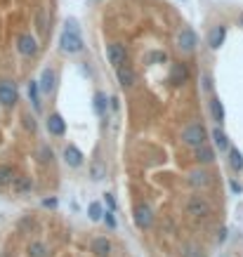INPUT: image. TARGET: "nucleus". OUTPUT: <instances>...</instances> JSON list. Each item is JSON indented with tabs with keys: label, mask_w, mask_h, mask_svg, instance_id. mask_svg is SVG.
I'll return each instance as SVG.
<instances>
[{
	"label": "nucleus",
	"mask_w": 243,
	"mask_h": 257,
	"mask_svg": "<svg viewBox=\"0 0 243 257\" xmlns=\"http://www.w3.org/2000/svg\"><path fill=\"white\" fill-rule=\"evenodd\" d=\"M59 45H61V50L64 52H69V55H78L80 50H83V38L78 33V29H76V21H66V29H64V33L59 38Z\"/></svg>",
	"instance_id": "f257e3e1"
},
{
	"label": "nucleus",
	"mask_w": 243,
	"mask_h": 257,
	"mask_svg": "<svg viewBox=\"0 0 243 257\" xmlns=\"http://www.w3.org/2000/svg\"><path fill=\"white\" fill-rule=\"evenodd\" d=\"M206 137H208V132L201 123H191V125L184 128V132H182V139H184V144H189V147H201V144H206Z\"/></svg>",
	"instance_id": "f03ea898"
},
{
	"label": "nucleus",
	"mask_w": 243,
	"mask_h": 257,
	"mask_svg": "<svg viewBox=\"0 0 243 257\" xmlns=\"http://www.w3.org/2000/svg\"><path fill=\"white\" fill-rule=\"evenodd\" d=\"M17 85L15 83H10V80H0V104H5V106H15L17 104Z\"/></svg>",
	"instance_id": "7ed1b4c3"
},
{
	"label": "nucleus",
	"mask_w": 243,
	"mask_h": 257,
	"mask_svg": "<svg viewBox=\"0 0 243 257\" xmlns=\"http://www.w3.org/2000/svg\"><path fill=\"white\" fill-rule=\"evenodd\" d=\"M106 57H109V61H111L113 66H121V64L128 61V50H125L121 43H111V45L106 47Z\"/></svg>",
	"instance_id": "20e7f679"
},
{
	"label": "nucleus",
	"mask_w": 243,
	"mask_h": 257,
	"mask_svg": "<svg viewBox=\"0 0 243 257\" xmlns=\"http://www.w3.org/2000/svg\"><path fill=\"white\" fill-rule=\"evenodd\" d=\"M17 50H19V55H24V57H33L38 52V43H36V38L31 36V33H24V36H19L17 40Z\"/></svg>",
	"instance_id": "39448f33"
},
{
	"label": "nucleus",
	"mask_w": 243,
	"mask_h": 257,
	"mask_svg": "<svg viewBox=\"0 0 243 257\" xmlns=\"http://www.w3.org/2000/svg\"><path fill=\"white\" fill-rule=\"evenodd\" d=\"M135 224L139 227V229H149L151 227V220H153V215H151V208L149 205H144V203H139L137 208H135Z\"/></svg>",
	"instance_id": "423d86ee"
},
{
	"label": "nucleus",
	"mask_w": 243,
	"mask_h": 257,
	"mask_svg": "<svg viewBox=\"0 0 243 257\" xmlns=\"http://www.w3.org/2000/svg\"><path fill=\"white\" fill-rule=\"evenodd\" d=\"M187 210H189V215H194V217H208V215H210V203L203 201L201 196H194V198L189 201Z\"/></svg>",
	"instance_id": "0eeeda50"
},
{
	"label": "nucleus",
	"mask_w": 243,
	"mask_h": 257,
	"mask_svg": "<svg viewBox=\"0 0 243 257\" xmlns=\"http://www.w3.org/2000/svg\"><path fill=\"white\" fill-rule=\"evenodd\" d=\"M196 43H198V38H196V33H194L191 29H182V31L177 33V47L184 50V52H191V50L196 47Z\"/></svg>",
	"instance_id": "6e6552de"
},
{
	"label": "nucleus",
	"mask_w": 243,
	"mask_h": 257,
	"mask_svg": "<svg viewBox=\"0 0 243 257\" xmlns=\"http://www.w3.org/2000/svg\"><path fill=\"white\" fill-rule=\"evenodd\" d=\"M116 78H118L121 88H132L135 80H137V74L132 71L128 64H121V66H116Z\"/></svg>",
	"instance_id": "1a4fd4ad"
},
{
	"label": "nucleus",
	"mask_w": 243,
	"mask_h": 257,
	"mask_svg": "<svg viewBox=\"0 0 243 257\" xmlns=\"http://www.w3.org/2000/svg\"><path fill=\"white\" fill-rule=\"evenodd\" d=\"M189 80V69L184 64H172V69H170V83L175 85V88H180V85H184Z\"/></svg>",
	"instance_id": "9d476101"
},
{
	"label": "nucleus",
	"mask_w": 243,
	"mask_h": 257,
	"mask_svg": "<svg viewBox=\"0 0 243 257\" xmlns=\"http://www.w3.org/2000/svg\"><path fill=\"white\" fill-rule=\"evenodd\" d=\"M64 161H66V166L80 167L83 166V153H80V149L74 147V144H69V147L64 149Z\"/></svg>",
	"instance_id": "9b49d317"
},
{
	"label": "nucleus",
	"mask_w": 243,
	"mask_h": 257,
	"mask_svg": "<svg viewBox=\"0 0 243 257\" xmlns=\"http://www.w3.org/2000/svg\"><path fill=\"white\" fill-rule=\"evenodd\" d=\"M47 132L55 135V137H61V135L66 132V123H64V118H61L59 113H52V116L47 118Z\"/></svg>",
	"instance_id": "f8f14e48"
},
{
	"label": "nucleus",
	"mask_w": 243,
	"mask_h": 257,
	"mask_svg": "<svg viewBox=\"0 0 243 257\" xmlns=\"http://www.w3.org/2000/svg\"><path fill=\"white\" fill-rule=\"evenodd\" d=\"M55 80H57V74L52 69H45L43 71V78H40V83H38V90L45 92V94H50V92L55 90Z\"/></svg>",
	"instance_id": "ddd939ff"
},
{
	"label": "nucleus",
	"mask_w": 243,
	"mask_h": 257,
	"mask_svg": "<svg viewBox=\"0 0 243 257\" xmlns=\"http://www.w3.org/2000/svg\"><path fill=\"white\" fill-rule=\"evenodd\" d=\"M225 36H227L225 26H215V29L210 31V36H208V45H210L213 50H220V45L225 43Z\"/></svg>",
	"instance_id": "4468645a"
},
{
	"label": "nucleus",
	"mask_w": 243,
	"mask_h": 257,
	"mask_svg": "<svg viewBox=\"0 0 243 257\" xmlns=\"http://www.w3.org/2000/svg\"><path fill=\"white\" fill-rule=\"evenodd\" d=\"M12 189H15L17 196H24V194H29L33 189V182H31V177H15L12 180Z\"/></svg>",
	"instance_id": "2eb2a0df"
},
{
	"label": "nucleus",
	"mask_w": 243,
	"mask_h": 257,
	"mask_svg": "<svg viewBox=\"0 0 243 257\" xmlns=\"http://www.w3.org/2000/svg\"><path fill=\"white\" fill-rule=\"evenodd\" d=\"M92 253L97 257H109V253H111V241L109 239H94L92 241Z\"/></svg>",
	"instance_id": "dca6fc26"
},
{
	"label": "nucleus",
	"mask_w": 243,
	"mask_h": 257,
	"mask_svg": "<svg viewBox=\"0 0 243 257\" xmlns=\"http://www.w3.org/2000/svg\"><path fill=\"white\" fill-rule=\"evenodd\" d=\"M210 113H213V118L222 125V121H225V106H222V102H220L217 97L210 99Z\"/></svg>",
	"instance_id": "f3484780"
},
{
	"label": "nucleus",
	"mask_w": 243,
	"mask_h": 257,
	"mask_svg": "<svg viewBox=\"0 0 243 257\" xmlns=\"http://www.w3.org/2000/svg\"><path fill=\"white\" fill-rule=\"evenodd\" d=\"M196 158L201 163H213L215 161V151L208 147V144H201V147H196Z\"/></svg>",
	"instance_id": "a211bd4d"
},
{
	"label": "nucleus",
	"mask_w": 243,
	"mask_h": 257,
	"mask_svg": "<svg viewBox=\"0 0 243 257\" xmlns=\"http://www.w3.org/2000/svg\"><path fill=\"white\" fill-rule=\"evenodd\" d=\"M213 142H215V147L220 149V151H227V149H229V137H227L220 128L213 130Z\"/></svg>",
	"instance_id": "6ab92c4d"
},
{
	"label": "nucleus",
	"mask_w": 243,
	"mask_h": 257,
	"mask_svg": "<svg viewBox=\"0 0 243 257\" xmlns=\"http://www.w3.org/2000/svg\"><path fill=\"white\" fill-rule=\"evenodd\" d=\"M229 151V166L234 170H243V153L239 149H227Z\"/></svg>",
	"instance_id": "aec40b11"
},
{
	"label": "nucleus",
	"mask_w": 243,
	"mask_h": 257,
	"mask_svg": "<svg viewBox=\"0 0 243 257\" xmlns=\"http://www.w3.org/2000/svg\"><path fill=\"white\" fill-rule=\"evenodd\" d=\"M15 180V167L12 166H0V186H7Z\"/></svg>",
	"instance_id": "412c9836"
},
{
	"label": "nucleus",
	"mask_w": 243,
	"mask_h": 257,
	"mask_svg": "<svg viewBox=\"0 0 243 257\" xmlns=\"http://www.w3.org/2000/svg\"><path fill=\"white\" fill-rule=\"evenodd\" d=\"M94 111H97V116H106V94L104 92L94 94Z\"/></svg>",
	"instance_id": "4be33fe9"
},
{
	"label": "nucleus",
	"mask_w": 243,
	"mask_h": 257,
	"mask_svg": "<svg viewBox=\"0 0 243 257\" xmlns=\"http://www.w3.org/2000/svg\"><path fill=\"white\" fill-rule=\"evenodd\" d=\"M189 182L194 184V186H206L208 182H210V175L208 172H191V177H189Z\"/></svg>",
	"instance_id": "5701e85b"
},
{
	"label": "nucleus",
	"mask_w": 243,
	"mask_h": 257,
	"mask_svg": "<svg viewBox=\"0 0 243 257\" xmlns=\"http://www.w3.org/2000/svg\"><path fill=\"white\" fill-rule=\"evenodd\" d=\"M90 175H92V180H102V177H106V166H104L102 161H94L92 166H90Z\"/></svg>",
	"instance_id": "b1692460"
},
{
	"label": "nucleus",
	"mask_w": 243,
	"mask_h": 257,
	"mask_svg": "<svg viewBox=\"0 0 243 257\" xmlns=\"http://www.w3.org/2000/svg\"><path fill=\"white\" fill-rule=\"evenodd\" d=\"M38 80H31V83H29V99H31V102H33V106H36V109H40V99H38Z\"/></svg>",
	"instance_id": "393cba45"
},
{
	"label": "nucleus",
	"mask_w": 243,
	"mask_h": 257,
	"mask_svg": "<svg viewBox=\"0 0 243 257\" xmlns=\"http://www.w3.org/2000/svg\"><path fill=\"white\" fill-rule=\"evenodd\" d=\"M29 255L31 257H47V248L43 243H31L29 245Z\"/></svg>",
	"instance_id": "a878e982"
},
{
	"label": "nucleus",
	"mask_w": 243,
	"mask_h": 257,
	"mask_svg": "<svg viewBox=\"0 0 243 257\" xmlns=\"http://www.w3.org/2000/svg\"><path fill=\"white\" fill-rule=\"evenodd\" d=\"M88 215H90V220L92 222H97V220H102V205L99 203H90V208H88Z\"/></svg>",
	"instance_id": "bb28decb"
},
{
	"label": "nucleus",
	"mask_w": 243,
	"mask_h": 257,
	"mask_svg": "<svg viewBox=\"0 0 243 257\" xmlns=\"http://www.w3.org/2000/svg\"><path fill=\"white\" fill-rule=\"evenodd\" d=\"M147 59H149V61H166V59H168V55H166V52H151Z\"/></svg>",
	"instance_id": "cd10ccee"
},
{
	"label": "nucleus",
	"mask_w": 243,
	"mask_h": 257,
	"mask_svg": "<svg viewBox=\"0 0 243 257\" xmlns=\"http://www.w3.org/2000/svg\"><path fill=\"white\" fill-rule=\"evenodd\" d=\"M201 80H203V90H206V92H213V80H210V76H203Z\"/></svg>",
	"instance_id": "c85d7f7f"
},
{
	"label": "nucleus",
	"mask_w": 243,
	"mask_h": 257,
	"mask_svg": "<svg viewBox=\"0 0 243 257\" xmlns=\"http://www.w3.org/2000/svg\"><path fill=\"white\" fill-rule=\"evenodd\" d=\"M184 250H187V253H184V257H201V255H198V250H196L194 245H187Z\"/></svg>",
	"instance_id": "c756f323"
},
{
	"label": "nucleus",
	"mask_w": 243,
	"mask_h": 257,
	"mask_svg": "<svg viewBox=\"0 0 243 257\" xmlns=\"http://www.w3.org/2000/svg\"><path fill=\"white\" fill-rule=\"evenodd\" d=\"M38 31H45V12L40 10V15H38Z\"/></svg>",
	"instance_id": "7c9ffc66"
},
{
	"label": "nucleus",
	"mask_w": 243,
	"mask_h": 257,
	"mask_svg": "<svg viewBox=\"0 0 243 257\" xmlns=\"http://www.w3.org/2000/svg\"><path fill=\"white\" fill-rule=\"evenodd\" d=\"M229 186H231V191H234V194H241V191H243V186L239 182H234V180L229 182Z\"/></svg>",
	"instance_id": "2f4dec72"
},
{
	"label": "nucleus",
	"mask_w": 243,
	"mask_h": 257,
	"mask_svg": "<svg viewBox=\"0 0 243 257\" xmlns=\"http://www.w3.org/2000/svg\"><path fill=\"white\" fill-rule=\"evenodd\" d=\"M104 220H106V224H109V227H116V220H113V210H109V212H106V217H104Z\"/></svg>",
	"instance_id": "473e14b6"
},
{
	"label": "nucleus",
	"mask_w": 243,
	"mask_h": 257,
	"mask_svg": "<svg viewBox=\"0 0 243 257\" xmlns=\"http://www.w3.org/2000/svg\"><path fill=\"white\" fill-rule=\"evenodd\" d=\"M43 161H52V149H43Z\"/></svg>",
	"instance_id": "72a5a7b5"
},
{
	"label": "nucleus",
	"mask_w": 243,
	"mask_h": 257,
	"mask_svg": "<svg viewBox=\"0 0 243 257\" xmlns=\"http://www.w3.org/2000/svg\"><path fill=\"white\" fill-rule=\"evenodd\" d=\"M106 205H109V210H116V201H113L111 194H106Z\"/></svg>",
	"instance_id": "f704fd0d"
},
{
	"label": "nucleus",
	"mask_w": 243,
	"mask_h": 257,
	"mask_svg": "<svg viewBox=\"0 0 243 257\" xmlns=\"http://www.w3.org/2000/svg\"><path fill=\"white\" fill-rule=\"evenodd\" d=\"M43 205H45V208H57V198H45Z\"/></svg>",
	"instance_id": "c9c22d12"
},
{
	"label": "nucleus",
	"mask_w": 243,
	"mask_h": 257,
	"mask_svg": "<svg viewBox=\"0 0 243 257\" xmlns=\"http://www.w3.org/2000/svg\"><path fill=\"white\" fill-rule=\"evenodd\" d=\"M227 239V229L225 227H222V229H220V231H217V241H220V243H222V241Z\"/></svg>",
	"instance_id": "e433bc0d"
},
{
	"label": "nucleus",
	"mask_w": 243,
	"mask_h": 257,
	"mask_svg": "<svg viewBox=\"0 0 243 257\" xmlns=\"http://www.w3.org/2000/svg\"><path fill=\"white\" fill-rule=\"evenodd\" d=\"M241 24H243V15H241Z\"/></svg>",
	"instance_id": "4c0bfd02"
},
{
	"label": "nucleus",
	"mask_w": 243,
	"mask_h": 257,
	"mask_svg": "<svg viewBox=\"0 0 243 257\" xmlns=\"http://www.w3.org/2000/svg\"><path fill=\"white\" fill-rule=\"evenodd\" d=\"M222 257H225V255H222Z\"/></svg>",
	"instance_id": "58836bf2"
}]
</instances>
